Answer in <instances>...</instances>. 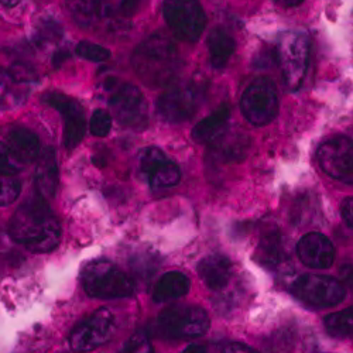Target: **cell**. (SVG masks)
I'll return each mask as SVG.
<instances>
[{"label": "cell", "instance_id": "obj_35", "mask_svg": "<svg viewBox=\"0 0 353 353\" xmlns=\"http://www.w3.org/2000/svg\"><path fill=\"white\" fill-rule=\"evenodd\" d=\"M342 218L346 222V225L352 229L353 228V199L352 198H346L342 203Z\"/></svg>", "mask_w": 353, "mask_h": 353}, {"label": "cell", "instance_id": "obj_8", "mask_svg": "<svg viewBox=\"0 0 353 353\" xmlns=\"http://www.w3.org/2000/svg\"><path fill=\"white\" fill-rule=\"evenodd\" d=\"M116 334V318L108 308L95 311L83 319L70 335V345L74 352L85 353L108 343Z\"/></svg>", "mask_w": 353, "mask_h": 353}, {"label": "cell", "instance_id": "obj_25", "mask_svg": "<svg viewBox=\"0 0 353 353\" xmlns=\"http://www.w3.org/2000/svg\"><path fill=\"white\" fill-rule=\"evenodd\" d=\"M208 48L211 64L215 68H222L228 64L229 58L236 50V41L233 40L229 32L222 27H216L208 37Z\"/></svg>", "mask_w": 353, "mask_h": 353}, {"label": "cell", "instance_id": "obj_15", "mask_svg": "<svg viewBox=\"0 0 353 353\" xmlns=\"http://www.w3.org/2000/svg\"><path fill=\"white\" fill-rule=\"evenodd\" d=\"M297 253L307 268L325 270L335 261V248L332 242L322 233H308L297 245Z\"/></svg>", "mask_w": 353, "mask_h": 353}, {"label": "cell", "instance_id": "obj_16", "mask_svg": "<svg viewBox=\"0 0 353 353\" xmlns=\"http://www.w3.org/2000/svg\"><path fill=\"white\" fill-rule=\"evenodd\" d=\"M65 5L81 27L94 28L103 21H108L110 27L117 24V17L108 0H65Z\"/></svg>", "mask_w": 353, "mask_h": 353}, {"label": "cell", "instance_id": "obj_27", "mask_svg": "<svg viewBox=\"0 0 353 353\" xmlns=\"http://www.w3.org/2000/svg\"><path fill=\"white\" fill-rule=\"evenodd\" d=\"M63 36L64 32L61 26L51 19H47L39 26L34 40L37 46H47L58 43L63 39Z\"/></svg>", "mask_w": 353, "mask_h": 353}, {"label": "cell", "instance_id": "obj_10", "mask_svg": "<svg viewBox=\"0 0 353 353\" xmlns=\"http://www.w3.org/2000/svg\"><path fill=\"white\" fill-rule=\"evenodd\" d=\"M202 95V83L187 82L171 85L159 99V110L168 122H185L196 113Z\"/></svg>", "mask_w": 353, "mask_h": 353}, {"label": "cell", "instance_id": "obj_21", "mask_svg": "<svg viewBox=\"0 0 353 353\" xmlns=\"http://www.w3.org/2000/svg\"><path fill=\"white\" fill-rule=\"evenodd\" d=\"M230 110L228 105H222L212 114L202 119L192 130L194 141L199 144H212L228 129Z\"/></svg>", "mask_w": 353, "mask_h": 353}, {"label": "cell", "instance_id": "obj_28", "mask_svg": "<svg viewBox=\"0 0 353 353\" xmlns=\"http://www.w3.org/2000/svg\"><path fill=\"white\" fill-rule=\"evenodd\" d=\"M77 54L83 58V60L92 61V63H103L110 58V51L102 46L90 43V41H81L77 46Z\"/></svg>", "mask_w": 353, "mask_h": 353}, {"label": "cell", "instance_id": "obj_13", "mask_svg": "<svg viewBox=\"0 0 353 353\" xmlns=\"http://www.w3.org/2000/svg\"><path fill=\"white\" fill-rule=\"evenodd\" d=\"M140 172L156 190L171 188L180 183L181 171L157 147H147L139 154Z\"/></svg>", "mask_w": 353, "mask_h": 353}, {"label": "cell", "instance_id": "obj_6", "mask_svg": "<svg viewBox=\"0 0 353 353\" xmlns=\"http://www.w3.org/2000/svg\"><path fill=\"white\" fill-rule=\"evenodd\" d=\"M241 109L245 119L253 126L270 123L279 112L277 88L269 78H257L243 92Z\"/></svg>", "mask_w": 353, "mask_h": 353}, {"label": "cell", "instance_id": "obj_23", "mask_svg": "<svg viewBox=\"0 0 353 353\" xmlns=\"http://www.w3.org/2000/svg\"><path fill=\"white\" fill-rule=\"evenodd\" d=\"M256 259L261 264L269 269H276L284 260V249L281 233L277 228L268 229L261 234L260 242L256 249Z\"/></svg>", "mask_w": 353, "mask_h": 353}, {"label": "cell", "instance_id": "obj_29", "mask_svg": "<svg viewBox=\"0 0 353 353\" xmlns=\"http://www.w3.org/2000/svg\"><path fill=\"white\" fill-rule=\"evenodd\" d=\"M23 168L24 165L14 159V156L8 149V145L3 141H0V175L13 176Z\"/></svg>", "mask_w": 353, "mask_h": 353}, {"label": "cell", "instance_id": "obj_22", "mask_svg": "<svg viewBox=\"0 0 353 353\" xmlns=\"http://www.w3.org/2000/svg\"><path fill=\"white\" fill-rule=\"evenodd\" d=\"M30 88L20 83L9 71L3 57H0V109H12L21 105Z\"/></svg>", "mask_w": 353, "mask_h": 353}, {"label": "cell", "instance_id": "obj_4", "mask_svg": "<svg viewBox=\"0 0 353 353\" xmlns=\"http://www.w3.org/2000/svg\"><path fill=\"white\" fill-rule=\"evenodd\" d=\"M311 40L303 32H287L281 34L276 58L285 85L297 91L303 85L310 65Z\"/></svg>", "mask_w": 353, "mask_h": 353}, {"label": "cell", "instance_id": "obj_36", "mask_svg": "<svg viewBox=\"0 0 353 353\" xmlns=\"http://www.w3.org/2000/svg\"><path fill=\"white\" fill-rule=\"evenodd\" d=\"M70 58V54L67 50H57L52 55V65L55 68H60Z\"/></svg>", "mask_w": 353, "mask_h": 353}, {"label": "cell", "instance_id": "obj_39", "mask_svg": "<svg viewBox=\"0 0 353 353\" xmlns=\"http://www.w3.org/2000/svg\"><path fill=\"white\" fill-rule=\"evenodd\" d=\"M20 0H0V3H2L3 6L6 8H14L19 5Z\"/></svg>", "mask_w": 353, "mask_h": 353}, {"label": "cell", "instance_id": "obj_11", "mask_svg": "<svg viewBox=\"0 0 353 353\" xmlns=\"http://www.w3.org/2000/svg\"><path fill=\"white\" fill-rule=\"evenodd\" d=\"M319 167L331 179L352 184L353 181V143L346 136H336L323 141L316 152Z\"/></svg>", "mask_w": 353, "mask_h": 353}, {"label": "cell", "instance_id": "obj_17", "mask_svg": "<svg viewBox=\"0 0 353 353\" xmlns=\"http://www.w3.org/2000/svg\"><path fill=\"white\" fill-rule=\"evenodd\" d=\"M5 144L23 165L37 161L41 153L39 136L23 126H9L5 132Z\"/></svg>", "mask_w": 353, "mask_h": 353}, {"label": "cell", "instance_id": "obj_14", "mask_svg": "<svg viewBox=\"0 0 353 353\" xmlns=\"http://www.w3.org/2000/svg\"><path fill=\"white\" fill-rule=\"evenodd\" d=\"M44 102L57 109L64 119V145L68 150L77 147L85 136L86 119L79 102L61 92H48Z\"/></svg>", "mask_w": 353, "mask_h": 353}, {"label": "cell", "instance_id": "obj_33", "mask_svg": "<svg viewBox=\"0 0 353 353\" xmlns=\"http://www.w3.org/2000/svg\"><path fill=\"white\" fill-rule=\"evenodd\" d=\"M144 0H122L121 3V14L122 17L134 16L143 6Z\"/></svg>", "mask_w": 353, "mask_h": 353}, {"label": "cell", "instance_id": "obj_34", "mask_svg": "<svg viewBox=\"0 0 353 353\" xmlns=\"http://www.w3.org/2000/svg\"><path fill=\"white\" fill-rule=\"evenodd\" d=\"M222 353H256L252 347L241 342H228L222 347Z\"/></svg>", "mask_w": 353, "mask_h": 353}, {"label": "cell", "instance_id": "obj_18", "mask_svg": "<svg viewBox=\"0 0 353 353\" xmlns=\"http://www.w3.org/2000/svg\"><path fill=\"white\" fill-rule=\"evenodd\" d=\"M198 274L208 288L219 291L229 284L233 276V266L228 257L211 254L199 261Z\"/></svg>", "mask_w": 353, "mask_h": 353}, {"label": "cell", "instance_id": "obj_7", "mask_svg": "<svg viewBox=\"0 0 353 353\" xmlns=\"http://www.w3.org/2000/svg\"><path fill=\"white\" fill-rule=\"evenodd\" d=\"M164 17L180 40L195 43L207 26V16L198 0H165Z\"/></svg>", "mask_w": 353, "mask_h": 353}, {"label": "cell", "instance_id": "obj_2", "mask_svg": "<svg viewBox=\"0 0 353 353\" xmlns=\"http://www.w3.org/2000/svg\"><path fill=\"white\" fill-rule=\"evenodd\" d=\"M139 78L150 88H163L174 82L181 67L175 43L164 33H156L143 41L132 57Z\"/></svg>", "mask_w": 353, "mask_h": 353}, {"label": "cell", "instance_id": "obj_30", "mask_svg": "<svg viewBox=\"0 0 353 353\" xmlns=\"http://www.w3.org/2000/svg\"><path fill=\"white\" fill-rule=\"evenodd\" d=\"M21 192V183L19 180L6 176V179H0V207H6V205L13 203Z\"/></svg>", "mask_w": 353, "mask_h": 353}, {"label": "cell", "instance_id": "obj_9", "mask_svg": "<svg viewBox=\"0 0 353 353\" xmlns=\"http://www.w3.org/2000/svg\"><path fill=\"white\" fill-rule=\"evenodd\" d=\"M291 291L300 301L311 307H334L343 301L345 287L327 276L305 274L291 284Z\"/></svg>", "mask_w": 353, "mask_h": 353}, {"label": "cell", "instance_id": "obj_37", "mask_svg": "<svg viewBox=\"0 0 353 353\" xmlns=\"http://www.w3.org/2000/svg\"><path fill=\"white\" fill-rule=\"evenodd\" d=\"M303 2L304 0H276V3H279L283 8H297Z\"/></svg>", "mask_w": 353, "mask_h": 353}, {"label": "cell", "instance_id": "obj_38", "mask_svg": "<svg viewBox=\"0 0 353 353\" xmlns=\"http://www.w3.org/2000/svg\"><path fill=\"white\" fill-rule=\"evenodd\" d=\"M183 353H210L208 349L201 345H191L190 347H187Z\"/></svg>", "mask_w": 353, "mask_h": 353}, {"label": "cell", "instance_id": "obj_12", "mask_svg": "<svg viewBox=\"0 0 353 353\" xmlns=\"http://www.w3.org/2000/svg\"><path fill=\"white\" fill-rule=\"evenodd\" d=\"M112 114L121 125L141 129L147 125V103L137 86L125 83L113 90L109 99Z\"/></svg>", "mask_w": 353, "mask_h": 353}, {"label": "cell", "instance_id": "obj_1", "mask_svg": "<svg viewBox=\"0 0 353 353\" xmlns=\"http://www.w3.org/2000/svg\"><path fill=\"white\" fill-rule=\"evenodd\" d=\"M10 238L34 253L54 250L61 239V226L48 202L34 198L24 202L9 223Z\"/></svg>", "mask_w": 353, "mask_h": 353}, {"label": "cell", "instance_id": "obj_3", "mask_svg": "<svg viewBox=\"0 0 353 353\" xmlns=\"http://www.w3.org/2000/svg\"><path fill=\"white\" fill-rule=\"evenodd\" d=\"M81 281L85 292L94 299H125L134 291L133 280L106 260L88 263L82 270Z\"/></svg>", "mask_w": 353, "mask_h": 353}, {"label": "cell", "instance_id": "obj_5", "mask_svg": "<svg viewBox=\"0 0 353 353\" xmlns=\"http://www.w3.org/2000/svg\"><path fill=\"white\" fill-rule=\"evenodd\" d=\"M210 316L201 307H171L156 319V330L165 339H194L207 334Z\"/></svg>", "mask_w": 353, "mask_h": 353}, {"label": "cell", "instance_id": "obj_19", "mask_svg": "<svg viewBox=\"0 0 353 353\" xmlns=\"http://www.w3.org/2000/svg\"><path fill=\"white\" fill-rule=\"evenodd\" d=\"M36 168V191L37 196L48 202L55 196L58 187V165L52 149L41 150Z\"/></svg>", "mask_w": 353, "mask_h": 353}, {"label": "cell", "instance_id": "obj_32", "mask_svg": "<svg viewBox=\"0 0 353 353\" xmlns=\"http://www.w3.org/2000/svg\"><path fill=\"white\" fill-rule=\"evenodd\" d=\"M122 353H154L152 342L144 331H137L128 341L126 347Z\"/></svg>", "mask_w": 353, "mask_h": 353}, {"label": "cell", "instance_id": "obj_24", "mask_svg": "<svg viewBox=\"0 0 353 353\" xmlns=\"http://www.w3.org/2000/svg\"><path fill=\"white\" fill-rule=\"evenodd\" d=\"M190 279L180 272H170L164 274L156 284L153 299L156 303H165L180 299L190 291Z\"/></svg>", "mask_w": 353, "mask_h": 353}, {"label": "cell", "instance_id": "obj_26", "mask_svg": "<svg viewBox=\"0 0 353 353\" xmlns=\"http://www.w3.org/2000/svg\"><path fill=\"white\" fill-rule=\"evenodd\" d=\"M323 323H325V328L331 336L339 339L350 338L353 331V310L347 308L330 314L323 319Z\"/></svg>", "mask_w": 353, "mask_h": 353}, {"label": "cell", "instance_id": "obj_20", "mask_svg": "<svg viewBox=\"0 0 353 353\" xmlns=\"http://www.w3.org/2000/svg\"><path fill=\"white\" fill-rule=\"evenodd\" d=\"M212 154L218 161L233 163L242 161L249 150V137L243 133L225 132L212 144Z\"/></svg>", "mask_w": 353, "mask_h": 353}, {"label": "cell", "instance_id": "obj_31", "mask_svg": "<svg viewBox=\"0 0 353 353\" xmlns=\"http://www.w3.org/2000/svg\"><path fill=\"white\" fill-rule=\"evenodd\" d=\"M112 128V117L106 110L98 109L94 112L91 122H90V129L91 133L97 137H105L109 134Z\"/></svg>", "mask_w": 353, "mask_h": 353}]
</instances>
